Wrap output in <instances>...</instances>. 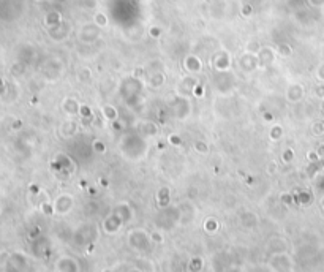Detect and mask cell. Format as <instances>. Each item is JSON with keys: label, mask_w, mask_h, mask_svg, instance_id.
Returning <instances> with one entry per match:
<instances>
[{"label": "cell", "mask_w": 324, "mask_h": 272, "mask_svg": "<svg viewBox=\"0 0 324 272\" xmlns=\"http://www.w3.org/2000/svg\"><path fill=\"white\" fill-rule=\"evenodd\" d=\"M0 214H2V204H0Z\"/></svg>", "instance_id": "1"}]
</instances>
